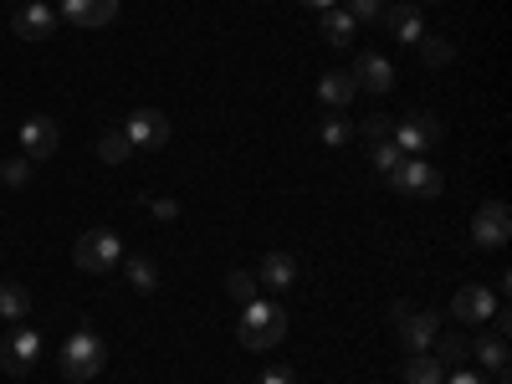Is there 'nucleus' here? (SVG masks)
Returning a JSON list of instances; mask_svg holds the SVG:
<instances>
[{
    "mask_svg": "<svg viewBox=\"0 0 512 384\" xmlns=\"http://www.w3.org/2000/svg\"><path fill=\"white\" fill-rule=\"evenodd\" d=\"M425 6H436V0H425Z\"/></svg>",
    "mask_w": 512,
    "mask_h": 384,
    "instance_id": "37",
    "label": "nucleus"
},
{
    "mask_svg": "<svg viewBox=\"0 0 512 384\" xmlns=\"http://www.w3.org/2000/svg\"><path fill=\"white\" fill-rule=\"evenodd\" d=\"M11 31L26 36V41H47V36H57V11L47 6V0H26V6H16V16H11Z\"/></svg>",
    "mask_w": 512,
    "mask_h": 384,
    "instance_id": "12",
    "label": "nucleus"
},
{
    "mask_svg": "<svg viewBox=\"0 0 512 384\" xmlns=\"http://www.w3.org/2000/svg\"><path fill=\"white\" fill-rule=\"evenodd\" d=\"M436 139H441V118L436 113H415V118H405V123L390 128V144L405 159H425V149H431Z\"/></svg>",
    "mask_w": 512,
    "mask_h": 384,
    "instance_id": "5",
    "label": "nucleus"
},
{
    "mask_svg": "<svg viewBox=\"0 0 512 384\" xmlns=\"http://www.w3.org/2000/svg\"><path fill=\"white\" fill-rule=\"evenodd\" d=\"M256 277H262L267 287H292L297 282V262H292L287 251H267L262 267H256Z\"/></svg>",
    "mask_w": 512,
    "mask_h": 384,
    "instance_id": "19",
    "label": "nucleus"
},
{
    "mask_svg": "<svg viewBox=\"0 0 512 384\" xmlns=\"http://www.w3.org/2000/svg\"><path fill=\"white\" fill-rule=\"evenodd\" d=\"M262 384H297V374L277 364V369H267V374H262Z\"/></svg>",
    "mask_w": 512,
    "mask_h": 384,
    "instance_id": "33",
    "label": "nucleus"
},
{
    "mask_svg": "<svg viewBox=\"0 0 512 384\" xmlns=\"http://www.w3.org/2000/svg\"><path fill=\"white\" fill-rule=\"evenodd\" d=\"M36 359H41V338L31 333V328H16L11 338H6V344H0V369H6V374H31L36 369Z\"/></svg>",
    "mask_w": 512,
    "mask_h": 384,
    "instance_id": "10",
    "label": "nucleus"
},
{
    "mask_svg": "<svg viewBox=\"0 0 512 384\" xmlns=\"http://www.w3.org/2000/svg\"><path fill=\"white\" fill-rule=\"evenodd\" d=\"M395 333H400L405 354H431L436 333H441V313H425V308L395 303Z\"/></svg>",
    "mask_w": 512,
    "mask_h": 384,
    "instance_id": "3",
    "label": "nucleus"
},
{
    "mask_svg": "<svg viewBox=\"0 0 512 384\" xmlns=\"http://www.w3.org/2000/svg\"><path fill=\"white\" fill-rule=\"evenodd\" d=\"M379 21L390 26V36H400V41H420V36H425V26H420V6H410V0H400V6H384Z\"/></svg>",
    "mask_w": 512,
    "mask_h": 384,
    "instance_id": "15",
    "label": "nucleus"
},
{
    "mask_svg": "<svg viewBox=\"0 0 512 384\" xmlns=\"http://www.w3.org/2000/svg\"><path fill=\"white\" fill-rule=\"evenodd\" d=\"M446 384H487L477 369H456V374H446Z\"/></svg>",
    "mask_w": 512,
    "mask_h": 384,
    "instance_id": "34",
    "label": "nucleus"
},
{
    "mask_svg": "<svg viewBox=\"0 0 512 384\" xmlns=\"http://www.w3.org/2000/svg\"><path fill=\"white\" fill-rule=\"evenodd\" d=\"M149 210H154L159 221H175V216H180V205H175V200H149Z\"/></svg>",
    "mask_w": 512,
    "mask_h": 384,
    "instance_id": "32",
    "label": "nucleus"
},
{
    "mask_svg": "<svg viewBox=\"0 0 512 384\" xmlns=\"http://www.w3.org/2000/svg\"><path fill=\"white\" fill-rule=\"evenodd\" d=\"M318 31H323L328 47H349L354 31H359V21H354L349 11H318Z\"/></svg>",
    "mask_w": 512,
    "mask_h": 384,
    "instance_id": "17",
    "label": "nucleus"
},
{
    "mask_svg": "<svg viewBox=\"0 0 512 384\" xmlns=\"http://www.w3.org/2000/svg\"><path fill=\"white\" fill-rule=\"evenodd\" d=\"M0 318H11V323L31 318V287H21L16 277L0 282Z\"/></svg>",
    "mask_w": 512,
    "mask_h": 384,
    "instance_id": "18",
    "label": "nucleus"
},
{
    "mask_svg": "<svg viewBox=\"0 0 512 384\" xmlns=\"http://www.w3.org/2000/svg\"><path fill=\"white\" fill-rule=\"evenodd\" d=\"M446 364L436 359V354H410L405 359V384H446Z\"/></svg>",
    "mask_w": 512,
    "mask_h": 384,
    "instance_id": "20",
    "label": "nucleus"
},
{
    "mask_svg": "<svg viewBox=\"0 0 512 384\" xmlns=\"http://www.w3.org/2000/svg\"><path fill=\"white\" fill-rule=\"evenodd\" d=\"M226 292H231L236 303L246 308V303H256V297H262V277H256V272H241V267H236V272L226 277Z\"/></svg>",
    "mask_w": 512,
    "mask_h": 384,
    "instance_id": "23",
    "label": "nucleus"
},
{
    "mask_svg": "<svg viewBox=\"0 0 512 384\" xmlns=\"http://www.w3.org/2000/svg\"><path fill=\"white\" fill-rule=\"evenodd\" d=\"M354 21H379V11H384V0H349L344 6Z\"/></svg>",
    "mask_w": 512,
    "mask_h": 384,
    "instance_id": "30",
    "label": "nucleus"
},
{
    "mask_svg": "<svg viewBox=\"0 0 512 384\" xmlns=\"http://www.w3.org/2000/svg\"><path fill=\"white\" fill-rule=\"evenodd\" d=\"M123 134L134 139V149H164L169 144V118L159 108H134L123 123Z\"/></svg>",
    "mask_w": 512,
    "mask_h": 384,
    "instance_id": "9",
    "label": "nucleus"
},
{
    "mask_svg": "<svg viewBox=\"0 0 512 384\" xmlns=\"http://www.w3.org/2000/svg\"><path fill=\"white\" fill-rule=\"evenodd\" d=\"M472 359H482V369H507V333H487L472 344Z\"/></svg>",
    "mask_w": 512,
    "mask_h": 384,
    "instance_id": "21",
    "label": "nucleus"
},
{
    "mask_svg": "<svg viewBox=\"0 0 512 384\" xmlns=\"http://www.w3.org/2000/svg\"><path fill=\"white\" fill-rule=\"evenodd\" d=\"M497 303H502V297H497L492 287L466 282V287L451 297V318H456V323H487V318L497 313Z\"/></svg>",
    "mask_w": 512,
    "mask_h": 384,
    "instance_id": "7",
    "label": "nucleus"
},
{
    "mask_svg": "<svg viewBox=\"0 0 512 384\" xmlns=\"http://www.w3.org/2000/svg\"><path fill=\"white\" fill-rule=\"evenodd\" d=\"M62 16L82 31H98L118 16V0H62Z\"/></svg>",
    "mask_w": 512,
    "mask_h": 384,
    "instance_id": "14",
    "label": "nucleus"
},
{
    "mask_svg": "<svg viewBox=\"0 0 512 384\" xmlns=\"http://www.w3.org/2000/svg\"><path fill=\"white\" fill-rule=\"evenodd\" d=\"M349 139H354V123H349V118H338V113H333V118L323 123V144H328V149H344Z\"/></svg>",
    "mask_w": 512,
    "mask_h": 384,
    "instance_id": "28",
    "label": "nucleus"
},
{
    "mask_svg": "<svg viewBox=\"0 0 512 384\" xmlns=\"http://www.w3.org/2000/svg\"><path fill=\"white\" fill-rule=\"evenodd\" d=\"M390 128H395L390 118H384V113H374V118L364 123V139H369V144H384V139H390Z\"/></svg>",
    "mask_w": 512,
    "mask_h": 384,
    "instance_id": "31",
    "label": "nucleus"
},
{
    "mask_svg": "<svg viewBox=\"0 0 512 384\" xmlns=\"http://www.w3.org/2000/svg\"><path fill=\"white\" fill-rule=\"evenodd\" d=\"M390 180V190H400V195H415V200H431V195H441V169L431 164V159H405L395 175H384Z\"/></svg>",
    "mask_w": 512,
    "mask_h": 384,
    "instance_id": "6",
    "label": "nucleus"
},
{
    "mask_svg": "<svg viewBox=\"0 0 512 384\" xmlns=\"http://www.w3.org/2000/svg\"><path fill=\"white\" fill-rule=\"evenodd\" d=\"M349 77H354V88H364L374 98H384V93L395 88V67H390V57H379V52H359V62L349 67Z\"/></svg>",
    "mask_w": 512,
    "mask_h": 384,
    "instance_id": "11",
    "label": "nucleus"
},
{
    "mask_svg": "<svg viewBox=\"0 0 512 384\" xmlns=\"http://www.w3.org/2000/svg\"><path fill=\"white\" fill-rule=\"evenodd\" d=\"M123 272H128V282H134L139 292H154V287H159V267L149 262V256H128Z\"/></svg>",
    "mask_w": 512,
    "mask_h": 384,
    "instance_id": "25",
    "label": "nucleus"
},
{
    "mask_svg": "<svg viewBox=\"0 0 512 384\" xmlns=\"http://www.w3.org/2000/svg\"><path fill=\"white\" fill-rule=\"evenodd\" d=\"M236 338H241V349L267 354L287 338V313L277 303H267V297H256V303H246L241 318H236Z\"/></svg>",
    "mask_w": 512,
    "mask_h": 384,
    "instance_id": "1",
    "label": "nucleus"
},
{
    "mask_svg": "<svg viewBox=\"0 0 512 384\" xmlns=\"http://www.w3.org/2000/svg\"><path fill=\"white\" fill-rule=\"evenodd\" d=\"M472 236H477L482 246H502V241L512 236V210H507V200H487V205L477 210Z\"/></svg>",
    "mask_w": 512,
    "mask_h": 384,
    "instance_id": "13",
    "label": "nucleus"
},
{
    "mask_svg": "<svg viewBox=\"0 0 512 384\" xmlns=\"http://www.w3.org/2000/svg\"><path fill=\"white\" fill-rule=\"evenodd\" d=\"M98 159H103V164H123V159H134V139H128L123 128H108V134L98 139Z\"/></svg>",
    "mask_w": 512,
    "mask_h": 384,
    "instance_id": "22",
    "label": "nucleus"
},
{
    "mask_svg": "<svg viewBox=\"0 0 512 384\" xmlns=\"http://www.w3.org/2000/svg\"><path fill=\"white\" fill-rule=\"evenodd\" d=\"M369 159H374V169H379V175H395V169L405 164V154H400L390 139H384V144H374V154H369Z\"/></svg>",
    "mask_w": 512,
    "mask_h": 384,
    "instance_id": "29",
    "label": "nucleus"
},
{
    "mask_svg": "<svg viewBox=\"0 0 512 384\" xmlns=\"http://www.w3.org/2000/svg\"><path fill=\"white\" fill-rule=\"evenodd\" d=\"M57 144H62V123H57V118L31 113V118L21 123V149H26V159H52Z\"/></svg>",
    "mask_w": 512,
    "mask_h": 384,
    "instance_id": "8",
    "label": "nucleus"
},
{
    "mask_svg": "<svg viewBox=\"0 0 512 384\" xmlns=\"http://www.w3.org/2000/svg\"><path fill=\"white\" fill-rule=\"evenodd\" d=\"M308 11H333V0H303Z\"/></svg>",
    "mask_w": 512,
    "mask_h": 384,
    "instance_id": "35",
    "label": "nucleus"
},
{
    "mask_svg": "<svg viewBox=\"0 0 512 384\" xmlns=\"http://www.w3.org/2000/svg\"><path fill=\"white\" fill-rule=\"evenodd\" d=\"M451 57H456L451 41H441V36H420V62H425V67H446Z\"/></svg>",
    "mask_w": 512,
    "mask_h": 384,
    "instance_id": "26",
    "label": "nucleus"
},
{
    "mask_svg": "<svg viewBox=\"0 0 512 384\" xmlns=\"http://www.w3.org/2000/svg\"><path fill=\"white\" fill-rule=\"evenodd\" d=\"M431 354L451 369V364H461L466 354H472V344H466V338L461 333H436V344H431Z\"/></svg>",
    "mask_w": 512,
    "mask_h": 384,
    "instance_id": "24",
    "label": "nucleus"
},
{
    "mask_svg": "<svg viewBox=\"0 0 512 384\" xmlns=\"http://www.w3.org/2000/svg\"><path fill=\"white\" fill-rule=\"evenodd\" d=\"M0 180H6L11 190H21V185L31 180V159H26V154H11L6 164H0Z\"/></svg>",
    "mask_w": 512,
    "mask_h": 384,
    "instance_id": "27",
    "label": "nucleus"
},
{
    "mask_svg": "<svg viewBox=\"0 0 512 384\" xmlns=\"http://www.w3.org/2000/svg\"><path fill=\"white\" fill-rule=\"evenodd\" d=\"M108 364V344H103V333H88V328H77L67 344H62V374L67 379H98Z\"/></svg>",
    "mask_w": 512,
    "mask_h": 384,
    "instance_id": "2",
    "label": "nucleus"
},
{
    "mask_svg": "<svg viewBox=\"0 0 512 384\" xmlns=\"http://www.w3.org/2000/svg\"><path fill=\"white\" fill-rule=\"evenodd\" d=\"M72 262H77L82 272H113V267L123 262V241H118L108 226H98V231H88V236L72 246Z\"/></svg>",
    "mask_w": 512,
    "mask_h": 384,
    "instance_id": "4",
    "label": "nucleus"
},
{
    "mask_svg": "<svg viewBox=\"0 0 512 384\" xmlns=\"http://www.w3.org/2000/svg\"><path fill=\"white\" fill-rule=\"evenodd\" d=\"M492 374H497V384H512V374H507V369H492Z\"/></svg>",
    "mask_w": 512,
    "mask_h": 384,
    "instance_id": "36",
    "label": "nucleus"
},
{
    "mask_svg": "<svg viewBox=\"0 0 512 384\" xmlns=\"http://www.w3.org/2000/svg\"><path fill=\"white\" fill-rule=\"evenodd\" d=\"M354 93H359V88H354L349 72H323V77H318V98H323L333 113H344V108L354 103Z\"/></svg>",
    "mask_w": 512,
    "mask_h": 384,
    "instance_id": "16",
    "label": "nucleus"
}]
</instances>
